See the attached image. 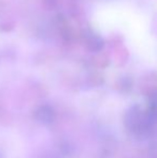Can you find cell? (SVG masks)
Instances as JSON below:
<instances>
[{"mask_svg": "<svg viewBox=\"0 0 157 158\" xmlns=\"http://www.w3.org/2000/svg\"><path fill=\"white\" fill-rule=\"evenodd\" d=\"M103 40L95 33H88L85 37V45L92 52H99L103 48Z\"/></svg>", "mask_w": 157, "mask_h": 158, "instance_id": "6da1fadb", "label": "cell"}, {"mask_svg": "<svg viewBox=\"0 0 157 158\" xmlns=\"http://www.w3.org/2000/svg\"><path fill=\"white\" fill-rule=\"evenodd\" d=\"M36 118L39 119L41 123H50L54 118L53 110L48 106H41L36 113Z\"/></svg>", "mask_w": 157, "mask_h": 158, "instance_id": "7a4b0ae2", "label": "cell"}]
</instances>
